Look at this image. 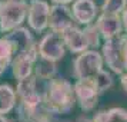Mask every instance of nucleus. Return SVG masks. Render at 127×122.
Instances as JSON below:
<instances>
[{
	"label": "nucleus",
	"mask_w": 127,
	"mask_h": 122,
	"mask_svg": "<svg viewBox=\"0 0 127 122\" xmlns=\"http://www.w3.org/2000/svg\"><path fill=\"white\" fill-rule=\"evenodd\" d=\"M44 102L53 115H67L76 106L73 83L64 78L54 76L47 82L44 91Z\"/></svg>",
	"instance_id": "obj_1"
},
{
	"label": "nucleus",
	"mask_w": 127,
	"mask_h": 122,
	"mask_svg": "<svg viewBox=\"0 0 127 122\" xmlns=\"http://www.w3.org/2000/svg\"><path fill=\"white\" fill-rule=\"evenodd\" d=\"M101 56L113 73H124L127 70V33L106 39L101 45Z\"/></svg>",
	"instance_id": "obj_2"
},
{
	"label": "nucleus",
	"mask_w": 127,
	"mask_h": 122,
	"mask_svg": "<svg viewBox=\"0 0 127 122\" xmlns=\"http://www.w3.org/2000/svg\"><path fill=\"white\" fill-rule=\"evenodd\" d=\"M14 109L20 122H50L56 116L47 108L44 96L19 99Z\"/></svg>",
	"instance_id": "obj_3"
},
{
	"label": "nucleus",
	"mask_w": 127,
	"mask_h": 122,
	"mask_svg": "<svg viewBox=\"0 0 127 122\" xmlns=\"http://www.w3.org/2000/svg\"><path fill=\"white\" fill-rule=\"evenodd\" d=\"M26 0H0V32L9 33L26 22Z\"/></svg>",
	"instance_id": "obj_4"
},
{
	"label": "nucleus",
	"mask_w": 127,
	"mask_h": 122,
	"mask_svg": "<svg viewBox=\"0 0 127 122\" xmlns=\"http://www.w3.org/2000/svg\"><path fill=\"white\" fill-rule=\"evenodd\" d=\"M104 60L101 53L97 49H87L79 53L73 60V75L76 79H89L94 81V78L103 69Z\"/></svg>",
	"instance_id": "obj_5"
},
{
	"label": "nucleus",
	"mask_w": 127,
	"mask_h": 122,
	"mask_svg": "<svg viewBox=\"0 0 127 122\" xmlns=\"http://www.w3.org/2000/svg\"><path fill=\"white\" fill-rule=\"evenodd\" d=\"M7 39L12 42L13 50H14V56L16 55H26V56H32V58H39V52H37V42H36L33 33L30 29L19 26L12 32L6 33Z\"/></svg>",
	"instance_id": "obj_6"
},
{
	"label": "nucleus",
	"mask_w": 127,
	"mask_h": 122,
	"mask_svg": "<svg viewBox=\"0 0 127 122\" xmlns=\"http://www.w3.org/2000/svg\"><path fill=\"white\" fill-rule=\"evenodd\" d=\"M66 45L60 33L56 32H49L37 42V52L39 56L53 62H59L64 58L66 55Z\"/></svg>",
	"instance_id": "obj_7"
},
{
	"label": "nucleus",
	"mask_w": 127,
	"mask_h": 122,
	"mask_svg": "<svg viewBox=\"0 0 127 122\" xmlns=\"http://www.w3.org/2000/svg\"><path fill=\"white\" fill-rule=\"evenodd\" d=\"M73 89H74L76 104H79L83 112H90L97 106L100 92L97 91L93 81L76 79V82L73 83Z\"/></svg>",
	"instance_id": "obj_8"
},
{
	"label": "nucleus",
	"mask_w": 127,
	"mask_h": 122,
	"mask_svg": "<svg viewBox=\"0 0 127 122\" xmlns=\"http://www.w3.org/2000/svg\"><path fill=\"white\" fill-rule=\"evenodd\" d=\"M50 4L46 0H30L27 3V24L36 33H41L49 27Z\"/></svg>",
	"instance_id": "obj_9"
},
{
	"label": "nucleus",
	"mask_w": 127,
	"mask_h": 122,
	"mask_svg": "<svg viewBox=\"0 0 127 122\" xmlns=\"http://www.w3.org/2000/svg\"><path fill=\"white\" fill-rule=\"evenodd\" d=\"M76 24L71 14V9L67 4H53L49 12V29L56 33H62L70 26Z\"/></svg>",
	"instance_id": "obj_10"
},
{
	"label": "nucleus",
	"mask_w": 127,
	"mask_h": 122,
	"mask_svg": "<svg viewBox=\"0 0 127 122\" xmlns=\"http://www.w3.org/2000/svg\"><path fill=\"white\" fill-rule=\"evenodd\" d=\"M70 9L74 22L81 26L93 23L100 13V9L94 0H74Z\"/></svg>",
	"instance_id": "obj_11"
},
{
	"label": "nucleus",
	"mask_w": 127,
	"mask_h": 122,
	"mask_svg": "<svg viewBox=\"0 0 127 122\" xmlns=\"http://www.w3.org/2000/svg\"><path fill=\"white\" fill-rule=\"evenodd\" d=\"M47 82L49 81L39 79L34 73L24 78V79L17 81V85H16V89H14L16 95H17V101L19 99L36 98V96H44Z\"/></svg>",
	"instance_id": "obj_12"
},
{
	"label": "nucleus",
	"mask_w": 127,
	"mask_h": 122,
	"mask_svg": "<svg viewBox=\"0 0 127 122\" xmlns=\"http://www.w3.org/2000/svg\"><path fill=\"white\" fill-rule=\"evenodd\" d=\"M101 39H111L114 36L123 33V23H121V14H110V13H98L97 19L94 20Z\"/></svg>",
	"instance_id": "obj_13"
},
{
	"label": "nucleus",
	"mask_w": 127,
	"mask_h": 122,
	"mask_svg": "<svg viewBox=\"0 0 127 122\" xmlns=\"http://www.w3.org/2000/svg\"><path fill=\"white\" fill-rule=\"evenodd\" d=\"M60 35L63 37L66 47L71 53H74V55H79V53L90 49L89 42L86 39V35H84V30L80 29L77 26V23L73 24V26H70L69 29H66L64 32H62Z\"/></svg>",
	"instance_id": "obj_14"
},
{
	"label": "nucleus",
	"mask_w": 127,
	"mask_h": 122,
	"mask_svg": "<svg viewBox=\"0 0 127 122\" xmlns=\"http://www.w3.org/2000/svg\"><path fill=\"white\" fill-rule=\"evenodd\" d=\"M36 59L37 58H32V56H26V55H16L10 63L13 76L17 81H20V79H24L27 76L33 75Z\"/></svg>",
	"instance_id": "obj_15"
},
{
	"label": "nucleus",
	"mask_w": 127,
	"mask_h": 122,
	"mask_svg": "<svg viewBox=\"0 0 127 122\" xmlns=\"http://www.w3.org/2000/svg\"><path fill=\"white\" fill-rule=\"evenodd\" d=\"M17 105V95L14 88L7 83L0 85V115L10 114Z\"/></svg>",
	"instance_id": "obj_16"
},
{
	"label": "nucleus",
	"mask_w": 127,
	"mask_h": 122,
	"mask_svg": "<svg viewBox=\"0 0 127 122\" xmlns=\"http://www.w3.org/2000/svg\"><path fill=\"white\" fill-rule=\"evenodd\" d=\"M92 119L93 122H127V109L121 106L101 109L96 112Z\"/></svg>",
	"instance_id": "obj_17"
},
{
	"label": "nucleus",
	"mask_w": 127,
	"mask_h": 122,
	"mask_svg": "<svg viewBox=\"0 0 127 122\" xmlns=\"http://www.w3.org/2000/svg\"><path fill=\"white\" fill-rule=\"evenodd\" d=\"M33 73L39 79L50 81V79H53L54 76L57 75V65H56V62H53V60H49V59H44V58H40L39 56L34 62Z\"/></svg>",
	"instance_id": "obj_18"
},
{
	"label": "nucleus",
	"mask_w": 127,
	"mask_h": 122,
	"mask_svg": "<svg viewBox=\"0 0 127 122\" xmlns=\"http://www.w3.org/2000/svg\"><path fill=\"white\" fill-rule=\"evenodd\" d=\"M93 82H94V85H96V88H97V91L100 92V95H101V93H104L106 91H109L110 88L114 85V78H113V75H111V72L101 69L100 70V73L94 78V81Z\"/></svg>",
	"instance_id": "obj_19"
},
{
	"label": "nucleus",
	"mask_w": 127,
	"mask_h": 122,
	"mask_svg": "<svg viewBox=\"0 0 127 122\" xmlns=\"http://www.w3.org/2000/svg\"><path fill=\"white\" fill-rule=\"evenodd\" d=\"M127 7V0H103L100 12L110 14H121Z\"/></svg>",
	"instance_id": "obj_20"
},
{
	"label": "nucleus",
	"mask_w": 127,
	"mask_h": 122,
	"mask_svg": "<svg viewBox=\"0 0 127 122\" xmlns=\"http://www.w3.org/2000/svg\"><path fill=\"white\" fill-rule=\"evenodd\" d=\"M83 30H84V35H86V39H87V42H89L90 49H97V47L101 45V35H100V32H98L96 23L93 22V23H90V24H86Z\"/></svg>",
	"instance_id": "obj_21"
},
{
	"label": "nucleus",
	"mask_w": 127,
	"mask_h": 122,
	"mask_svg": "<svg viewBox=\"0 0 127 122\" xmlns=\"http://www.w3.org/2000/svg\"><path fill=\"white\" fill-rule=\"evenodd\" d=\"M13 58H14L13 45H12V42L7 39V36L4 35L3 37H0V62H3V63L10 66Z\"/></svg>",
	"instance_id": "obj_22"
},
{
	"label": "nucleus",
	"mask_w": 127,
	"mask_h": 122,
	"mask_svg": "<svg viewBox=\"0 0 127 122\" xmlns=\"http://www.w3.org/2000/svg\"><path fill=\"white\" fill-rule=\"evenodd\" d=\"M120 85L123 88V91L127 93V70L124 73H121V79H120Z\"/></svg>",
	"instance_id": "obj_23"
},
{
	"label": "nucleus",
	"mask_w": 127,
	"mask_h": 122,
	"mask_svg": "<svg viewBox=\"0 0 127 122\" xmlns=\"http://www.w3.org/2000/svg\"><path fill=\"white\" fill-rule=\"evenodd\" d=\"M121 23H123V30H124V33H127V7L124 9V12L121 13Z\"/></svg>",
	"instance_id": "obj_24"
},
{
	"label": "nucleus",
	"mask_w": 127,
	"mask_h": 122,
	"mask_svg": "<svg viewBox=\"0 0 127 122\" xmlns=\"http://www.w3.org/2000/svg\"><path fill=\"white\" fill-rule=\"evenodd\" d=\"M71 122H93V119H90V118H87V116H84V115H80Z\"/></svg>",
	"instance_id": "obj_25"
},
{
	"label": "nucleus",
	"mask_w": 127,
	"mask_h": 122,
	"mask_svg": "<svg viewBox=\"0 0 127 122\" xmlns=\"http://www.w3.org/2000/svg\"><path fill=\"white\" fill-rule=\"evenodd\" d=\"M71 1H74V0H52L53 4H69Z\"/></svg>",
	"instance_id": "obj_26"
},
{
	"label": "nucleus",
	"mask_w": 127,
	"mask_h": 122,
	"mask_svg": "<svg viewBox=\"0 0 127 122\" xmlns=\"http://www.w3.org/2000/svg\"><path fill=\"white\" fill-rule=\"evenodd\" d=\"M7 68H10V66H9V65H6V63H3V62H0V76L6 72Z\"/></svg>",
	"instance_id": "obj_27"
},
{
	"label": "nucleus",
	"mask_w": 127,
	"mask_h": 122,
	"mask_svg": "<svg viewBox=\"0 0 127 122\" xmlns=\"http://www.w3.org/2000/svg\"><path fill=\"white\" fill-rule=\"evenodd\" d=\"M50 122H71V121H60V119H57V118L54 116V118H53V119H52Z\"/></svg>",
	"instance_id": "obj_28"
},
{
	"label": "nucleus",
	"mask_w": 127,
	"mask_h": 122,
	"mask_svg": "<svg viewBox=\"0 0 127 122\" xmlns=\"http://www.w3.org/2000/svg\"><path fill=\"white\" fill-rule=\"evenodd\" d=\"M10 122H20V121H12V119H10Z\"/></svg>",
	"instance_id": "obj_29"
}]
</instances>
